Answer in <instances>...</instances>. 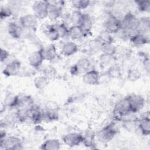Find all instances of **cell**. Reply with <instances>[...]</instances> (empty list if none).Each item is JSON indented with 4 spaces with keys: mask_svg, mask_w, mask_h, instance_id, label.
I'll use <instances>...</instances> for the list:
<instances>
[{
    "mask_svg": "<svg viewBox=\"0 0 150 150\" xmlns=\"http://www.w3.org/2000/svg\"><path fill=\"white\" fill-rule=\"evenodd\" d=\"M83 14L80 11L75 10L69 15V21L73 26H79L82 19Z\"/></svg>",
    "mask_w": 150,
    "mask_h": 150,
    "instance_id": "28",
    "label": "cell"
},
{
    "mask_svg": "<svg viewBox=\"0 0 150 150\" xmlns=\"http://www.w3.org/2000/svg\"><path fill=\"white\" fill-rule=\"evenodd\" d=\"M150 29V19L149 17L144 16L139 18L138 32L148 35Z\"/></svg>",
    "mask_w": 150,
    "mask_h": 150,
    "instance_id": "23",
    "label": "cell"
},
{
    "mask_svg": "<svg viewBox=\"0 0 150 150\" xmlns=\"http://www.w3.org/2000/svg\"><path fill=\"white\" fill-rule=\"evenodd\" d=\"M63 141L69 146H78L83 143V135L77 132H70L63 137Z\"/></svg>",
    "mask_w": 150,
    "mask_h": 150,
    "instance_id": "10",
    "label": "cell"
},
{
    "mask_svg": "<svg viewBox=\"0 0 150 150\" xmlns=\"http://www.w3.org/2000/svg\"><path fill=\"white\" fill-rule=\"evenodd\" d=\"M143 66L145 70V71L148 73H149L150 71V63H149V59L148 57H145L142 62Z\"/></svg>",
    "mask_w": 150,
    "mask_h": 150,
    "instance_id": "41",
    "label": "cell"
},
{
    "mask_svg": "<svg viewBox=\"0 0 150 150\" xmlns=\"http://www.w3.org/2000/svg\"><path fill=\"white\" fill-rule=\"evenodd\" d=\"M49 79L45 76H39L36 77L33 81L35 87L38 90L44 89L49 84Z\"/></svg>",
    "mask_w": 150,
    "mask_h": 150,
    "instance_id": "26",
    "label": "cell"
},
{
    "mask_svg": "<svg viewBox=\"0 0 150 150\" xmlns=\"http://www.w3.org/2000/svg\"><path fill=\"white\" fill-rule=\"evenodd\" d=\"M114 60V56L102 53L99 57V61L101 65L106 66L110 64Z\"/></svg>",
    "mask_w": 150,
    "mask_h": 150,
    "instance_id": "38",
    "label": "cell"
},
{
    "mask_svg": "<svg viewBox=\"0 0 150 150\" xmlns=\"http://www.w3.org/2000/svg\"><path fill=\"white\" fill-rule=\"evenodd\" d=\"M56 30L59 35L60 38H64L69 36V28L65 23H62L55 25Z\"/></svg>",
    "mask_w": 150,
    "mask_h": 150,
    "instance_id": "32",
    "label": "cell"
},
{
    "mask_svg": "<svg viewBox=\"0 0 150 150\" xmlns=\"http://www.w3.org/2000/svg\"><path fill=\"white\" fill-rule=\"evenodd\" d=\"M104 31L110 33L115 34L121 29V19H119L110 13L104 23Z\"/></svg>",
    "mask_w": 150,
    "mask_h": 150,
    "instance_id": "5",
    "label": "cell"
},
{
    "mask_svg": "<svg viewBox=\"0 0 150 150\" xmlns=\"http://www.w3.org/2000/svg\"><path fill=\"white\" fill-rule=\"evenodd\" d=\"M0 147L3 149H21L23 148L21 139L15 137H5L0 139Z\"/></svg>",
    "mask_w": 150,
    "mask_h": 150,
    "instance_id": "6",
    "label": "cell"
},
{
    "mask_svg": "<svg viewBox=\"0 0 150 150\" xmlns=\"http://www.w3.org/2000/svg\"><path fill=\"white\" fill-rule=\"evenodd\" d=\"M44 60L52 61L57 56V50L55 46L51 43L46 47L40 49Z\"/></svg>",
    "mask_w": 150,
    "mask_h": 150,
    "instance_id": "16",
    "label": "cell"
},
{
    "mask_svg": "<svg viewBox=\"0 0 150 150\" xmlns=\"http://www.w3.org/2000/svg\"><path fill=\"white\" fill-rule=\"evenodd\" d=\"M107 74L111 79H118L121 76V69L117 65H112L108 69Z\"/></svg>",
    "mask_w": 150,
    "mask_h": 150,
    "instance_id": "31",
    "label": "cell"
},
{
    "mask_svg": "<svg viewBox=\"0 0 150 150\" xmlns=\"http://www.w3.org/2000/svg\"><path fill=\"white\" fill-rule=\"evenodd\" d=\"M83 135V143L87 147H91L94 145V139L96 138V133L91 129H88Z\"/></svg>",
    "mask_w": 150,
    "mask_h": 150,
    "instance_id": "24",
    "label": "cell"
},
{
    "mask_svg": "<svg viewBox=\"0 0 150 150\" xmlns=\"http://www.w3.org/2000/svg\"><path fill=\"white\" fill-rule=\"evenodd\" d=\"M9 34L13 38H19L22 33L23 28L15 22H9L7 27Z\"/></svg>",
    "mask_w": 150,
    "mask_h": 150,
    "instance_id": "21",
    "label": "cell"
},
{
    "mask_svg": "<svg viewBox=\"0 0 150 150\" xmlns=\"http://www.w3.org/2000/svg\"><path fill=\"white\" fill-rule=\"evenodd\" d=\"M100 73L97 70L91 69L83 74L82 79L85 84L90 86H95L100 83Z\"/></svg>",
    "mask_w": 150,
    "mask_h": 150,
    "instance_id": "9",
    "label": "cell"
},
{
    "mask_svg": "<svg viewBox=\"0 0 150 150\" xmlns=\"http://www.w3.org/2000/svg\"><path fill=\"white\" fill-rule=\"evenodd\" d=\"M138 128L142 135L148 136L150 134V119L149 114L144 115L138 120Z\"/></svg>",
    "mask_w": 150,
    "mask_h": 150,
    "instance_id": "15",
    "label": "cell"
},
{
    "mask_svg": "<svg viewBox=\"0 0 150 150\" xmlns=\"http://www.w3.org/2000/svg\"><path fill=\"white\" fill-rule=\"evenodd\" d=\"M44 58L40 49L32 52L28 58L29 64L35 69L39 68L44 61Z\"/></svg>",
    "mask_w": 150,
    "mask_h": 150,
    "instance_id": "13",
    "label": "cell"
},
{
    "mask_svg": "<svg viewBox=\"0 0 150 150\" xmlns=\"http://www.w3.org/2000/svg\"><path fill=\"white\" fill-rule=\"evenodd\" d=\"M60 148V143L57 139H49L46 140L40 148L44 150H58Z\"/></svg>",
    "mask_w": 150,
    "mask_h": 150,
    "instance_id": "22",
    "label": "cell"
},
{
    "mask_svg": "<svg viewBox=\"0 0 150 150\" xmlns=\"http://www.w3.org/2000/svg\"><path fill=\"white\" fill-rule=\"evenodd\" d=\"M72 6L76 10H81L87 8L90 4V1L87 0H75L71 1Z\"/></svg>",
    "mask_w": 150,
    "mask_h": 150,
    "instance_id": "35",
    "label": "cell"
},
{
    "mask_svg": "<svg viewBox=\"0 0 150 150\" xmlns=\"http://www.w3.org/2000/svg\"><path fill=\"white\" fill-rule=\"evenodd\" d=\"M139 18L131 12L126 13L121 19V29L130 36L138 32Z\"/></svg>",
    "mask_w": 150,
    "mask_h": 150,
    "instance_id": "1",
    "label": "cell"
},
{
    "mask_svg": "<svg viewBox=\"0 0 150 150\" xmlns=\"http://www.w3.org/2000/svg\"><path fill=\"white\" fill-rule=\"evenodd\" d=\"M97 38L102 43H113L114 38L111 34L103 30L100 32V33L97 36Z\"/></svg>",
    "mask_w": 150,
    "mask_h": 150,
    "instance_id": "33",
    "label": "cell"
},
{
    "mask_svg": "<svg viewBox=\"0 0 150 150\" xmlns=\"http://www.w3.org/2000/svg\"><path fill=\"white\" fill-rule=\"evenodd\" d=\"M123 127L127 131H134L138 127V120L137 119H127L123 121Z\"/></svg>",
    "mask_w": 150,
    "mask_h": 150,
    "instance_id": "30",
    "label": "cell"
},
{
    "mask_svg": "<svg viewBox=\"0 0 150 150\" xmlns=\"http://www.w3.org/2000/svg\"><path fill=\"white\" fill-rule=\"evenodd\" d=\"M91 65V62L87 58H81L71 67V73L75 75L79 73L84 74L90 70Z\"/></svg>",
    "mask_w": 150,
    "mask_h": 150,
    "instance_id": "8",
    "label": "cell"
},
{
    "mask_svg": "<svg viewBox=\"0 0 150 150\" xmlns=\"http://www.w3.org/2000/svg\"><path fill=\"white\" fill-rule=\"evenodd\" d=\"M117 133V131L113 124H110L103 127L96 133V137L100 142L106 143L112 139Z\"/></svg>",
    "mask_w": 150,
    "mask_h": 150,
    "instance_id": "3",
    "label": "cell"
},
{
    "mask_svg": "<svg viewBox=\"0 0 150 150\" xmlns=\"http://www.w3.org/2000/svg\"><path fill=\"white\" fill-rule=\"evenodd\" d=\"M21 68V62L18 60H13L5 66L3 70V73L7 77L15 76L19 74Z\"/></svg>",
    "mask_w": 150,
    "mask_h": 150,
    "instance_id": "12",
    "label": "cell"
},
{
    "mask_svg": "<svg viewBox=\"0 0 150 150\" xmlns=\"http://www.w3.org/2000/svg\"><path fill=\"white\" fill-rule=\"evenodd\" d=\"M12 10L8 6H4L1 7V12H0V16L1 19L9 17L12 15Z\"/></svg>",
    "mask_w": 150,
    "mask_h": 150,
    "instance_id": "39",
    "label": "cell"
},
{
    "mask_svg": "<svg viewBox=\"0 0 150 150\" xmlns=\"http://www.w3.org/2000/svg\"><path fill=\"white\" fill-rule=\"evenodd\" d=\"M103 43L96 38L94 39L91 40L89 43V48L93 52H98L101 51V48Z\"/></svg>",
    "mask_w": 150,
    "mask_h": 150,
    "instance_id": "37",
    "label": "cell"
},
{
    "mask_svg": "<svg viewBox=\"0 0 150 150\" xmlns=\"http://www.w3.org/2000/svg\"><path fill=\"white\" fill-rule=\"evenodd\" d=\"M132 113L127 97L118 101L114 106L113 114L116 120H121L122 118Z\"/></svg>",
    "mask_w": 150,
    "mask_h": 150,
    "instance_id": "2",
    "label": "cell"
},
{
    "mask_svg": "<svg viewBox=\"0 0 150 150\" xmlns=\"http://www.w3.org/2000/svg\"><path fill=\"white\" fill-rule=\"evenodd\" d=\"M138 9L140 12L148 13L150 11L149 1H135Z\"/></svg>",
    "mask_w": 150,
    "mask_h": 150,
    "instance_id": "34",
    "label": "cell"
},
{
    "mask_svg": "<svg viewBox=\"0 0 150 150\" xmlns=\"http://www.w3.org/2000/svg\"><path fill=\"white\" fill-rule=\"evenodd\" d=\"M30 108H19L15 114V117L19 122H25L28 118H30Z\"/></svg>",
    "mask_w": 150,
    "mask_h": 150,
    "instance_id": "25",
    "label": "cell"
},
{
    "mask_svg": "<svg viewBox=\"0 0 150 150\" xmlns=\"http://www.w3.org/2000/svg\"><path fill=\"white\" fill-rule=\"evenodd\" d=\"M101 51L103 54L113 56L115 54L117 51V47L113 44V43H103Z\"/></svg>",
    "mask_w": 150,
    "mask_h": 150,
    "instance_id": "27",
    "label": "cell"
},
{
    "mask_svg": "<svg viewBox=\"0 0 150 150\" xmlns=\"http://www.w3.org/2000/svg\"><path fill=\"white\" fill-rule=\"evenodd\" d=\"M79 26L84 31L86 36L91 33L93 26V21L90 16L87 13H83Z\"/></svg>",
    "mask_w": 150,
    "mask_h": 150,
    "instance_id": "19",
    "label": "cell"
},
{
    "mask_svg": "<svg viewBox=\"0 0 150 150\" xmlns=\"http://www.w3.org/2000/svg\"><path fill=\"white\" fill-rule=\"evenodd\" d=\"M57 74L56 69L51 65H48L45 67L43 71V75L47 77L48 79L50 80L54 78Z\"/></svg>",
    "mask_w": 150,
    "mask_h": 150,
    "instance_id": "36",
    "label": "cell"
},
{
    "mask_svg": "<svg viewBox=\"0 0 150 150\" xmlns=\"http://www.w3.org/2000/svg\"><path fill=\"white\" fill-rule=\"evenodd\" d=\"M86 36L84 31L80 26L72 25L69 28V36L73 40H78Z\"/></svg>",
    "mask_w": 150,
    "mask_h": 150,
    "instance_id": "20",
    "label": "cell"
},
{
    "mask_svg": "<svg viewBox=\"0 0 150 150\" xmlns=\"http://www.w3.org/2000/svg\"><path fill=\"white\" fill-rule=\"evenodd\" d=\"M127 79L130 81H135L141 77V73L136 68H130L127 71Z\"/></svg>",
    "mask_w": 150,
    "mask_h": 150,
    "instance_id": "29",
    "label": "cell"
},
{
    "mask_svg": "<svg viewBox=\"0 0 150 150\" xmlns=\"http://www.w3.org/2000/svg\"><path fill=\"white\" fill-rule=\"evenodd\" d=\"M132 113L138 112L144 107L145 101L144 98L138 94H131L127 96Z\"/></svg>",
    "mask_w": 150,
    "mask_h": 150,
    "instance_id": "7",
    "label": "cell"
},
{
    "mask_svg": "<svg viewBox=\"0 0 150 150\" xmlns=\"http://www.w3.org/2000/svg\"><path fill=\"white\" fill-rule=\"evenodd\" d=\"M131 43L136 47H141L149 43V36L140 32H137L130 36L129 38Z\"/></svg>",
    "mask_w": 150,
    "mask_h": 150,
    "instance_id": "14",
    "label": "cell"
},
{
    "mask_svg": "<svg viewBox=\"0 0 150 150\" xmlns=\"http://www.w3.org/2000/svg\"><path fill=\"white\" fill-rule=\"evenodd\" d=\"M38 18L34 14L28 13L21 16L19 19V22L23 28L35 29L38 25Z\"/></svg>",
    "mask_w": 150,
    "mask_h": 150,
    "instance_id": "11",
    "label": "cell"
},
{
    "mask_svg": "<svg viewBox=\"0 0 150 150\" xmlns=\"http://www.w3.org/2000/svg\"><path fill=\"white\" fill-rule=\"evenodd\" d=\"M9 56V53L5 49L2 48L1 49L0 52V60L1 62H5Z\"/></svg>",
    "mask_w": 150,
    "mask_h": 150,
    "instance_id": "40",
    "label": "cell"
},
{
    "mask_svg": "<svg viewBox=\"0 0 150 150\" xmlns=\"http://www.w3.org/2000/svg\"><path fill=\"white\" fill-rule=\"evenodd\" d=\"M43 32L46 37L51 41H56L60 39L55 25H45L43 27Z\"/></svg>",
    "mask_w": 150,
    "mask_h": 150,
    "instance_id": "18",
    "label": "cell"
},
{
    "mask_svg": "<svg viewBox=\"0 0 150 150\" xmlns=\"http://www.w3.org/2000/svg\"><path fill=\"white\" fill-rule=\"evenodd\" d=\"M78 51L77 45L72 42L67 41L62 46L61 53L65 56H70L76 53Z\"/></svg>",
    "mask_w": 150,
    "mask_h": 150,
    "instance_id": "17",
    "label": "cell"
},
{
    "mask_svg": "<svg viewBox=\"0 0 150 150\" xmlns=\"http://www.w3.org/2000/svg\"><path fill=\"white\" fill-rule=\"evenodd\" d=\"M49 4L47 1H36L32 5V11L38 19H44L47 18Z\"/></svg>",
    "mask_w": 150,
    "mask_h": 150,
    "instance_id": "4",
    "label": "cell"
}]
</instances>
